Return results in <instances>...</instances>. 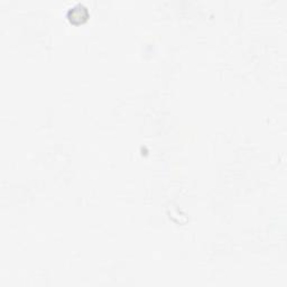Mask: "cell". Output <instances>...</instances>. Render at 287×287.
I'll return each instance as SVG.
<instances>
[{"mask_svg":"<svg viewBox=\"0 0 287 287\" xmlns=\"http://www.w3.org/2000/svg\"><path fill=\"white\" fill-rule=\"evenodd\" d=\"M67 17H69V19L73 24H82L88 19L89 12L83 5L77 4L75 6H73L72 8L69 9Z\"/></svg>","mask_w":287,"mask_h":287,"instance_id":"obj_1","label":"cell"}]
</instances>
